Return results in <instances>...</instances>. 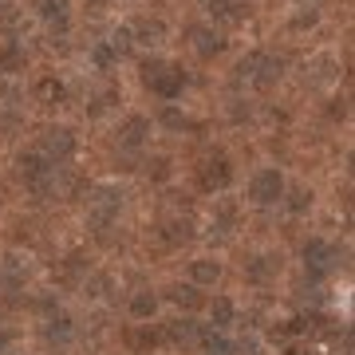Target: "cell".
Returning a JSON list of instances; mask_svg holds the SVG:
<instances>
[{
    "instance_id": "obj_5",
    "label": "cell",
    "mask_w": 355,
    "mask_h": 355,
    "mask_svg": "<svg viewBox=\"0 0 355 355\" xmlns=\"http://www.w3.org/2000/svg\"><path fill=\"white\" fill-rule=\"evenodd\" d=\"M174 300L182 308H198V304H202V296H198L193 288H174Z\"/></svg>"
},
{
    "instance_id": "obj_1",
    "label": "cell",
    "mask_w": 355,
    "mask_h": 355,
    "mask_svg": "<svg viewBox=\"0 0 355 355\" xmlns=\"http://www.w3.org/2000/svg\"><path fill=\"white\" fill-rule=\"evenodd\" d=\"M280 186H284V182H280L277 170H265V174H257V178H253V198H257L261 205L277 202V198H280Z\"/></svg>"
},
{
    "instance_id": "obj_3",
    "label": "cell",
    "mask_w": 355,
    "mask_h": 355,
    "mask_svg": "<svg viewBox=\"0 0 355 355\" xmlns=\"http://www.w3.org/2000/svg\"><path fill=\"white\" fill-rule=\"evenodd\" d=\"M154 308H158V300H154L150 292H139V296L130 300V312H135V316H139V320L154 316Z\"/></svg>"
},
{
    "instance_id": "obj_6",
    "label": "cell",
    "mask_w": 355,
    "mask_h": 355,
    "mask_svg": "<svg viewBox=\"0 0 355 355\" xmlns=\"http://www.w3.org/2000/svg\"><path fill=\"white\" fill-rule=\"evenodd\" d=\"M214 320H217V328L229 324V320H233V304H229V300H217V304H214Z\"/></svg>"
},
{
    "instance_id": "obj_2",
    "label": "cell",
    "mask_w": 355,
    "mask_h": 355,
    "mask_svg": "<svg viewBox=\"0 0 355 355\" xmlns=\"http://www.w3.org/2000/svg\"><path fill=\"white\" fill-rule=\"evenodd\" d=\"M304 257H308V265L316 268V272H324V268L331 265V249H328L324 241H312V245L304 249Z\"/></svg>"
},
{
    "instance_id": "obj_4",
    "label": "cell",
    "mask_w": 355,
    "mask_h": 355,
    "mask_svg": "<svg viewBox=\"0 0 355 355\" xmlns=\"http://www.w3.org/2000/svg\"><path fill=\"white\" fill-rule=\"evenodd\" d=\"M217 272H221V268H217L214 261H198V265H193V280H202V284L217 280Z\"/></svg>"
}]
</instances>
